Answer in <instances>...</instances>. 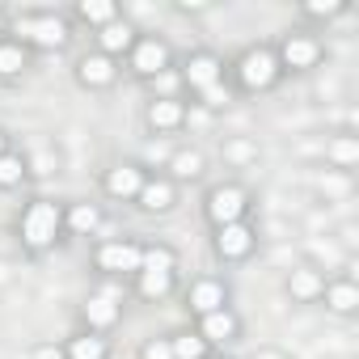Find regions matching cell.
Listing matches in <instances>:
<instances>
[{"label": "cell", "mask_w": 359, "mask_h": 359, "mask_svg": "<svg viewBox=\"0 0 359 359\" xmlns=\"http://www.w3.org/2000/svg\"><path fill=\"white\" fill-rule=\"evenodd\" d=\"M127 283H118V279H97V287H89L85 292V300H81V309H76V317H81V325L76 330H89V334H114L118 325H123V313H127Z\"/></svg>", "instance_id": "4"}, {"label": "cell", "mask_w": 359, "mask_h": 359, "mask_svg": "<svg viewBox=\"0 0 359 359\" xmlns=\"http://www.w3.org/2000/svg\"><path fill=\"white\" fill-rule=\"evenodd\" d=\"M195 102H199L208 114H216V110H224V106H233V102H237V89H233L229 81H220V85L203 89V93H195Z\"/></svg>", "instance_id": "31"}, {"label": "cell", "mask_w": 359, "mask_h": 359, "mask_svg": "<svg viewBox=\"0 0 359 359\" xmlns=\"http://www.w3.org/2000/svg\"><path fill=\"white\" fill-rule=\"evenodd\" d=\"M173 68H177V81H182L187 97H195V93H203V89L229 81V60H224L220 51H212V47H195V51H187Z\"/></svg>", "instance_id": "10"}, {"label": "cell", "mask_w": 359, "mask_h": 359, "mask_svg": "<svg viewBox=\"0 0 359 359\" xmlns=\"http://www.w3.org/2000/svg\"><path fill=\"white\" fill-rule=\"evenodd\" d=\"M258 245H262V237H258L254 220H237V224L212 229V258L220 266H245L258 254Z\"/></svg>", "instance_id": "11"}, {"label": "cell", "mask_w": 359, "mask_h": 359, "mask_svg": "<svg viewBox=\"0 0 359 359\" xmlns=\"http://www.w3.org/2000/svg\"><path fill=\"white\" fill-rule=\"evenodd\" d=\"M13 233H18V245L26 258H47L55 245H64V199H47V195H34L22 203L18 220H13Z\"/></svg>", "instance_id": "1"}, {"label": "cell", "mask_w": 359, "mask_h": 359, "mask_svg": "<svg viewBox=\"0 0 359 359\" xmlns=\"http://www.w3.org/2000/svg\"><path fill=\"white\" fill-rule=\"evenodd\" d=\"M325 165L338 169V173L359 169V135H355V131H334V135L325 140Z\"/></svg>", "instance_id": "26"}, {"label": "cell", "mask_w": 359, "mask_h": 359, "mask_svg": "<svg viewBox=\"0 0 359 359\" xmlns=\"http://www.w3.org/2000/svg\"><path fill=\"white\" fill-rule=\"evenodd\" d=\"M321 287H325V271L313 262H296L283 275V292L292 304H321Z\"/></svg>", "instance_id": "19"}, {"label": "cell", "mask_w": 359, "mask_h": 359, "mask_svg": "<svg viewBox=\"0 0 359 359\" xmlns=\"http://www.w3.org/2000/svg\"><path fill=\"white\" fill-rule=\"evenodd\" d=\"M135 359H173V346H169V334H152L140 342Z\"/></svg>", "instance_id": "32"}, {"label": "cell", "mask_w": 359, "mask_h": 359, "mask_svg": "<svg viewBox=\"0 0 359 359\" xmlns=\"http://www.w3.org/2000/svg\"><path fill=\"white\" fill-rule=\"evenodd\" d=\"M72 81H76L85 93H110V89L123 81V64L89 47V51L76 55V64H72Z\"/></svg>", "instance_id": "14"}, {"label": "cell", "mask_w": 359, "mask_h": 359, "mask_svg": "<svg viewBox=\"0 0 359 359\" xmlns=\"http://www.w3.org/2000/svg\"><path fill=\"white\" fill-rule=\"evenodd\" d=\"M9 22H13V13H9L5 5H0V39H5V34H9Z\"/></svg>", "instance_id": "37"}, {"label": "cell", "mask_w": 359, "mask_h": 359, "mask_svg": "<svg viewBox=\"0 0 359 359\" xmlns=\"http://www.w3.org/2000/svg\"><path fill=\"white\" fill-rule=\"evenodd\" d=\"M169 346H173V359H208V355H212V346L195 334V325L169 330Z\"/></svg>", "instance_id": "28"}, {"label": "cell", "mask_w": 359, "mask_h": 359, "mask_svg": "<svg viewBox=\"0 0 359 359\" xmlns=\"http://www.w3.org/2000/svg\"><path fill=\"white\" fill-rule=\"evenodd\" d=\"M161 173L169 177V182H177V187L203 182V177H208V152H203L199 144H182V148H173V152H169V161H165Z\"/></svg>", "instance_id": "17"}, {"label": "cell", "mask_w": 359, "mask_h": 359, "mask_svg": "<svg viewBox=\"0 0 359 359\" xmlns=\"http://www.w3.org/2000/svg\"><path fill=\"white\" fill-rule=\"evenodd\" d=\"M212 5H203V0H177V13H208Z\"/></svg>", "instance_id": "35"}, {"label": "cell", "mask_w": 359, "mask_h": 359, "mask_svg": "<svg viewBox=\"0 0 359 359\" xmlns=\"http://www.w3.org/2000/svg\"><path fill=\"white\" fill-rule=\"evenodd\" d=\"M30 68H34V51H30L26 43H18L13 34L0 39V81L13 85V81H22Z\"/></svg>", "instance_id": "23"}, {"label": "cell", "mask_w": 359, "mask_h": 359, "mask_svg": "<svg viewBox=\"0 0 359 359\" xmlns=\"http://www.w3.org/2000/svg\"><path fill=\"white\" fill-rule=\"evenodd\" d=\"M26 182H30V156L13 144L9 152H0V195L22 191Z\"/></svg>", "instance_id": "27"}, {"label": "cell", "mask_w": 359, "mask_h": 359, "mask_svg": "<svg viewBox=\"0 0 359 359\" xmlns=\"http://www.w3.org/2000/svg\"><path fill=\"white\" fill-rule=\"evenodd\" d=\"M9 148H13V131L0 123V152H9Z\"/></svg>", "instance_id": "36"}, {"label": "cell", "mask_w": 359, "mask_h": 359, "mask_svg": "<svg viewBox=\"0 0 359 359\" xmlns=\"http://www.w3.org/2000/svg\"><path fill=\"white\" fill-rule=\"evenodd\" d=\"M224 156H229V161H237V165L258 161V144H250V140H229V144H224Z\"/></svg>", "instance_id": "33"}, {"label": "cell", "mask_w": 359, "mask_h": 359, "mask_svg": "<svg viewBox=\"0 0 359 359\" xmlns=\"http://www.w3.org/2000/svg\"><path fill=\"white\" fill-rule=\"evenodd\" d=\"M89 266L97 279L131 283L144 266V241L140 237H97L89 250Z\"/></svg>", "instance_id": "6"}, {"label": "cell", "mask_w": 359, "mask_h": 359, "mask_svg": "<svg viewBox=\"0 0 359 359\" xmlns=\"http://www.w3.org/2000/svg\"><path fill=\"white\" fill-rule=\"evenodd\" d=\"M30 359H68V355H64V338H60V342H55V338L34 342V346H30Z\"/></svg>", "instance_id": "34"}, {"label": "cell", "mask_w": 359, "mask_h": 359, "mask_svg": "<svg viewBox=\"0 0 359 359\" xmlns=\"http://www.w3.org/2000/svg\"><path fill=\"white\" fill-rule=\"evenodd\" d=\"M187 123H191V106H187L182 93H156V97H148L144 127L152 135H177V131H187Z\"/></svg>", "instance_id": "15"}, {"label": "cell", "mask_w": 359, "mask_h": 359, "mask_svg": "<svg viewBox=\"0 0 359 359\" xmlns=\"http://www.w3.org/2000/svg\"><path fill=\"white\" fill-rule=\"evenodd\" d=\"M199 212L208 220V229H224V224H237V220H250L254 216V191L237 177H224V182H212L199 199Z\"/></svg>", "instance_id": "7"}, {"label": "cell", "mask_w": 359, "mask_h": 359, "mask_svg": "<svg viewBox=\"0 0 359 359\" xmlns=\"http://www.w3.org/2000/svg\"><path fill=\"white\" fill-rule=\"evenodd\" d=\"M68 18H72V26H85V30L93 34V30L110 26L114 18H123V9L114 5V0H76Z\"/></svg>", "instance_id": "25"}, {"label": "cell", "mask_w": 359, "mask_h": 359, "mask_svg": "<svg viewBox=\"0 0 359 359\" xmlns=\"http://www.w3.org/2000/svg\"><path fill=\"white\" fill-rule=\"evenodd\" d=\"M177 203H182V187L169 182L161 169H148V177H144V187H140V195H135L131 208L140 216H148V220H165V216L177 212Z\"/></svg>", "instance_id": "13"}, {"label": "cell", "mask_w": 359, "mask_h": 359, "mask_svg": "<svg viewBox=\"0 0 359 359\" xmlns=\"http://www.w3.org/2000/svg\"><path fill=\"white\" fill-rule=\"evenodd\" d=\"M229 85L237 89V97H258V93H275L283 85V72H279V60H275V47L271 43H250L241 47L233 60H229Z\"/></svg>", "instance_id": "3"}, {"label": "cell", "mask_w": 359, "mask_h": 359, "mask_svg": "<svg viewBox=\"0 0 359 359\" xmlns=\"http://www.w3.org/2000/svg\"><path fill=\"white\" fill-rule=\"evenodd\" d=\"M195 325V334L212 346V351H229V346H237L241 338H245V321H241V313L229 304V309H216V313H208V317H195L191 321Z\"/></svg>", "instance_id": "16"}, {"label": "cell", "mask_w": 359, "mask_h": 359, "mask_svg": "<svg viewBox=\"0 0 359 359\" xmlns=\"http://www.w3.org/2000/svg\"><path fill=\"white\" fill-rule=\"evenodd\" d=\"M208 359H237V355H229V351H212Z\"/></svg>", "instance_id": "38"}, {"label": "cell", "mask_w": 359, "mask_h": 359, "mask_svg": "<svg viewBox=\"0 0 359 359\" xmlns=\"http://www.w3.org/2000/svg\"><path fill=\"white\" fill-rule=\"evenodd\" d=\"M271 47H275V60H279L283 81H287V76H309V72H317V68L325 64V39H321V30H313V26H292V30H283Z\"/></svg>", "instance_id": "5"}, {"label": "cell", "mask_w": 359, "mask_h": 359, "mask_svg": "<svg viewBox=\"0 0 359 359\" xmlns=\"http://www.w3.org/2000/svg\"><path fill=\"white\" fill-rule=\"evenodd\" d=\"M173 64H177V55H173L169 39L165 34H152V30H140L135 47L123 55V72L131 81H140V85H156L161 76L173 72Z\"/></svg>", "instance_id": "8"}, {"label": "cell", "mask_w": 359, "mask_h": 359, "mask_svg": "<svg viewBox=\"0 0 359 359\" xmlns=\"http://www.w3.org/2000/svg\"><path fill=\"white\" fill-rule=\"evenodd\" d=\"M182 292V275L177 271H152V266H140V275L131 279V296L135 300H148V304H161L169 296Z\"/></svg>", "instance_id": "20"}, {"label": "cell", "mask_w": 359, "mask_h": 359, "mask_svg": "<svg viewBox=\"0 0 359 359\" xmlns=\"http://www.w3.org/2000/svg\"><path fill=\"white\" fill-rule=\"evenodd\" d=\"M9 34H13L18 43H26L34 55H55V51H68L76 26H72V18L60 13V9H22V13H13Z\"/></svg>", "instance_id": "2"}, {"label": "cell", "mask_w": 359, "mask_h": 359, "mask_svg": "<svg viewBox=\"0 0 359 359\" xmlns=\"http://www.w3.org/2000/svg\"><path fill=\"white\" fill-rule=\"evenodd\" d=\"M135 39H140V26L123 13V18H114L110 26L93 30V51H102V55H110V60H118V64H123V55L135 47Z\"/></svg>", "instance_id": "21"}, {"label": "cell", "mask_w": 359, "mask_h": 359, "mask_svg": "<svg viewBox=\"0 0 359 359\" xmlns=\"http://www.w3.org/2000/svg\"><path fill=\"white\" fill-rule=\"evenodd\" d=\"M144 266L152 271H182V258L169 241H144Z\"/></svg>", "instance_id": "30"}, {"label": "cell", "mask_w": 359, "mask_h": 359, "mask_svg": "<svg viewBox=\"0 0 359 359\" xmlns=\"http://www.w3.org/2000/svg\"><path fill=\"white\" fill-rule=\"evenodd\" d=\"M64 355L68 359H114V342L106 334H89V330H72L64 338Z\"/></svg>", "instance_id": "24"}, {"label": "cell", "mask_w": 359, "mask_h": 359, "mask_svg": "<svg viewBox=\"0 0 359 359\" xmlns=\"http://www.w3.org/2000/svg\"><path fill=\"white\" fill-rule=\"evenodd\" d=\"M346 13H351L346 0H300V18H304V26H309V22L330 26V22H338V18H346Z\"/></svg>", "instance_id": "29"}, {"label": "cell", "mask_w": 359, "mask_h": 359, "mask_svg": "<svg viewBox=\"0 0 359 359\" xmlns=\"http://www.w3.org/2000/svg\"><path fill=\"white\" fill-rule=\"evenodd\" d=\"M262 359H287V355H279V351H262Z\"/></svg>", "instance_id": "39"}, {"label": "cell", "mask_w": 359, "mask_h": 359, "mask_svg": "<svg viewBox=\"0 0 359 359\" xmlns=\"http://www.w3.org/2000/svg\"><path fill=\"white\" fill-rule=\"evenodd\" d=\"M177 296H182L187 317L195 321V317H208L216 309H229L233 304V283L224 275H216V271H199V275H191V283H182Z\"/></svg>", "instance_id": "9"}, {"label": "cell", "mask_w": 359, "mask_h": 359, "mask_svg": "<svg viewBox=\"0 0 359 359\" xmlns=\"http://www.w3.org/2000/svg\"><path fill=\"white\" fill-rule=\"evenodd\" d=\"M321 304H325V313H334V317H355L359 313V283L351 279V275H325V287H321Z\"/></svg>", "instance_id": "22"}, {"label": "cell", "mask_w": 359, "mask_h": 359, "mask_svg": "<svg viewBox=\"0 0 359 359\" xmlns=\"http://www.w3.org/2000/svg\"><path fill=\"white\" fill-rule=\"evenodd\" d=\"M144 177H148V165L127 156V161H114V165L102 169L97 191H102L106 203H135V195H140V187H144Z\"/></svg>", "instance_id": "12"}, {"label": "cell", "mask_w": 359, "mask_h": 359, "mask_svg": "<svg viewBox=\"0 0 359 359\" xmlns=\"http://www.w3.org/2000/svg\"><path fill=\"white\" fill-rule=\"evenodd\" d=\"M106 224V208L97 199H68L64 203V237H97Z\"/></svg>", "instance_id": "18"}]
</instances>
